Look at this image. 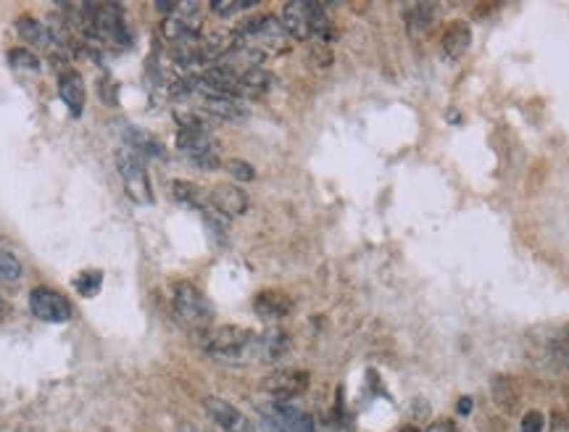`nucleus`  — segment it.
I'll use <instances>...</instances> for the list:
<instances>
[{"mask_svg":"<svg viewBox=\"0 0 569 432\" xmlns=\"http://www.w3.org/2000/svg\"><path fill=\"white\" fill-rule=\"evenodd\" d=\"M280 21H282L287 37H293V40H311V37L332 40V26H329L322 3H303V0L284 3Z\"/></svg>","mask_w":569,"mask_h":432,"instance_id":"obj_1","label":"nucleus"},{"mask_svg":"<svg viewBox=\"0 0 569 432\" xmlns=\"http://www.w3.org/2000/svg\"><path fill=\"white\" fill-rule=\"evenodd\" d=\"M116 169H119L124 192L132 203L138 206H150L153 203V187H150V177H148L145 164L140 161L138 153L132 150H119L116 153Z\"/></svg>","mask_w":569,"mask_h":432,"instance_id":"obj_2","label":"nucleus"},{"mask_svg":"<svg viewBox=\"0 0 569 432\" xmlns=\"http://www.w3.org/2000/svg\"><path fill=\"white\" fill-rule=\"evenodd\" d=\"M253 340H256V332H250L245 327H235V324H225V327L208 329L206 337H203V348L219 359H240L245 354L250 356Z\"/></svg>","mask_w":569,"mask_h":432,"instance_id":"obj_3","label":"nucleus"},{"mask_svg":"<svg viewBox=\"0 0 569 432\" xmlns=\"http://www.w3.org/2000/svg\"><path fill=\"white\" fill-rule=\"evenodd\" d=\"M174 312L190 327H208L214 319V309L203 293L193 282H177L172 293Z\"/></svg>","mask_w":569,"mask_h":432,"instance_id":"obj_4","label":"nucleus"},{"mask_svg":"<svg viewBox=\"0 0 569 432\" xmlns=\"http://www.w3.org/2000/svg\"><path fill=\"white\" fill-rule=\"evenodd\" d=\"M177 148L190 158V164L200 172H216L222 166L219 150L214 148V140L208 132L198 130H180L177 132Z\"/></svg>","mask_w":569,"mask_h":432,"instance_id":"obj_5","label":"nucleus"},{"mask_svg":"<svg viewBox=\"0 0 569 432\" xmlns=\"http://www.w3.org/2000/svg\"><path fill=\"white\" fill-rule=\"evenodd\" d=\"M29 312L40 322L63 324L74 317V306L66 295L53 287H35V290H29Z\"/></svg>","mask_w":569,"mask_h":432,"instance_id":"obj_6","label":"nucleus"},{"mask_svg":"<svg viewBox=\"0 0 569 432\" xmlns=\"http://www.w3.org/2000/svg\"><path fill=\"white\" fill-rule=\"evenodd\" d=\"M309 372L303 369H284V372H275L261 380V390L269 393L275 401H290V398H298L309 390Z\"/></svg>","mask_w":569,"mask_h":432,"instance_id":"obj_7","label":"nucleus"},{"mask_svg":"<svg viewBox=\"0 0 569 432\" xmlns=\"http://www.w3.org/2000/svg\"><path fill=\"white\" fill-rule=\"evenodd\" d=\"M203 408H206L208 416L225 432H256V427L250 424L248 416L242 414L237 406H232L230 401H225V398L206 396L203 398Z\"/></svg>","mask_w":569,"mask_h":432,"instance_id":"obj_8","label":"nucleus"},{"mask_svg":"<svg viewBox=\"0 0 569 432\" xmlns=\"http://www.w3.org/2000/svg\"><path fill=\"white\" fill-rule=\"evenodd\" d=\"M200 29H203V21H200L198 11H177L161 21V35L172 45L200 40Z\"/></svg>","mask_w":569,"mask_h":432,"instance_id":"obj_9","label":"nucleus"},{"mask_svg":"<svg viewBox=\"0 0 569 432\" xmlns=\"http://www.w3.org/2000/svg\"><path fill=\"white\" fill-rule=\"evenodd\" d=\"M235 69H237V96L240 98H259L275 85V77L264 66H235Z\"/></svg>","mask_w":569,"mask_h":432,"instance_id":"obj_10","label":"nucleus"},{"mask_svg":"<svg viewBox=\"0 0 569 432\" xmlns=\"http://www.w3.org/2000/svg\"><path fill=\"white\" fill-rule=\"evenodd\" d=\"M200 108L208 116H214V119H225V121L248 119V106L242 103V98L235 96H200Z\"/></svg>","mask_w":569,"mask_h":432,"instance_id":"obj_11","label":"nucleus"},{"mask_svg":"<svg viewBox=\"0 0 569 432\" xmlns=\"http://www.w3.org/2000/svg\"><path fill=\"white\" fill-rule=\"evenodd\" d=\"M208 200H211V208L219 211L222 216H242L250 206L248 195L240 187H235V185H219V187H214V190L208 192Z\"/></svg>","mask_w":569,"mask_h":432,"instance_id":"obj_12","label":"nucleus"},{"mask_svg":"<svg viewBox=\"0 0 569 432\" xmlns=\"http://www.w3.org/2000/svg\"><path fill=\"white\" fill-rule=\"evenodd\" d=\"M290 348V337L284 335L282 329H269L264 335H256L253 340V348H250V359H259V361H277L282 359Z\"/></svg>","mask_w":569,"mask_h":432,"instance_id":"obj_13","label":"nucleus"},{"mask_svg":"<svg viewBox=\"0 0 569 432\" xmlns=\"http://www.w3.org/2000/svg\"><path fill=\"white\" fill-rule=\"evenodd\" d=\"M253 312L259 314L261 319H282L293 312V301L282 290H261L253 298Z\"/></svg>","mask_w":569,"mask_h":432,"instance_id":"obj_14","label":"nucleus"},{"mask_svg":"<svg viewBox=\"0 0 569 432\" xmlns=\"http://www.w3.org/2000/svg\"><path fill=\"white\" fill-rule=\"evenodd\" d=\"M58 96L63 101V106L69 108L71 116H79V113L85 111V82L79 77L77 71H63L58 77Z\"/></svg>","mask_w":569,"mask_h":432,"instance_id":"obj_15","label":"nucleus"},{"mask_svg":"<svg viewBox=\"0 0 569 432\" xmlns=\"http://www.w3.org/2000/svg\"><path fill=\"white\" fill-rule=\"evenodd\" d=\"M272 416H275L280 427L284 432H317L314 430V419L309 414H303L298 408L287 406V403H275V406H269Z\"/></svg>","mask_w":569,"mask_h":432,"instance_id":"obj_16","label":"nucleus"},{"mask_svg":"<svg viewBox=\"0 0 569 432\" xmlns=\"http://www.w3.org/2000/svg\"><path fill=\"white\" fill-rule=\"evenodd\" d=\"M472 45V32L464 21H453V24L446 26L443 32V51L448 53L451 58H461Z\"/></svg>","mask_w":569,"mask_h":432,"instance_id":"obj_17","label":"nucleus"},{"mask_svg":"<svg viewBox=\"0 0 569 432\" xmlns=\"http://www.w3.org/2000/svg\"><path fill=\"white\" fill-rule=\"evenodd\" d=\"M172 195L180 203L185 206H193V208H200V211H206L211 208V200H208V192H203L195 185V182H188V180H174L172 182Z\"/></svg>","mask_w":569,"mask_h":432,"instance_id":"obj_18","label":"nucleus"},{"mask_svg":"<svg viewBox=\"0 0 569 432\" xmlns=\"http://www.w3.org/2000/svg\"><path fill=\"white\" fill-rule=\"evenodd\" d=\"M16 32L19 37L29 45H37V48H45V45H51V32L45 29V24H40L37 19L32 16H21L16 19Z\"/></svg>","mask_w":569,"mask_h":432,"instance_id":"obj_19","label":"nucleus"},{"mask_svg":"<svg viewBox=\"0 0 569 432\" xmlns=\"http://www.w3.org/2000/svg\"><path fill=\"white\" fill-rule=\"evenodd\" d=\"M127 143H130V148L135 150V153H143V158L145 156H164L161 143H158L153 135H148V132H143V130L130 127V130H127Z\"/></svg>","mask_w":569,"mask_h":432,"instance_id":"obj_20","label":"nucleus"},{"mask_svg":"<svg viewBox=\"0 0 569 432\" xmlns=\"http://www.w3.org/2000/svg\"><path fill=\"white\" fill-rule=\"evenodd\" d=\"M404 14L409 26H411V32H414L416 26L427 29L432 24V19H435V6H430V3H409V6H404Z\"/></svg>","mask_w":569,"mask_h":432,"instance_id":"obj_21","label":"nucleus"},{"mask_svg":"<svg viewBox=\"0 0 569 432\" xmlns=\"http://www.w3.org/2000/svg\"><path fill=\"white\" fill-rule=\"evenodd\" d=\"M21 274H24V267H21L16 253L9 251V248H0V282H6V285L19 282Z\"/></svg>","mask_w":569,"mask_h":432,"instance_id":"obj_22","label":"nucleus"},{"mask_svg":"<svg viewBox=\"0 0 569 432\" xmlns=\"http://www.w3.org/2000/svg\"><path fill=\"white\" fill-rule=\"evenodd\" d=\"M103 285V272L101 269H85V272H79L74 277V287H77L79 295H85V298H93L98 290Z\"/></svg>","mask_w":569,"mask_h":432,"instance_id":"obj_23","label":"nucleus"},{"mask_svg":"<svg viewBox=\"0 0 569 432\" xmlns=\"http://www.w3.org/2000/svg\"><path fill=\"white\" fill-rule=\"evenodd\" d=\"M9 63L14 69H26V71L40 69V58H37L32 51H26V48H14V51H9Z\"/></svg>","mask_w":569,"mask_h":432,"instance_id":"obj_24","label":"nucleus"},{"mask_svg":"<svg viewBox=\"0 0 569 432\" xmlns=\"http://www.w3.org/2000/svg\"><path fill=\"white\" fill-rule=\"evenodd\" d=\"M225 169L230 172L235 182H253L256 180V169L248 164V161H242V158H230L225 161Z\"/></svg>","mask_w":569,"mask_h":432,"instance_id":"obj_25","label":"nucleus"},{"mask_svg":"<svg viewBox=\"0 0 569 432\" xmlns=\"http://www.w3.org/2000/svg\"><path fill=\"white\" fill-rule=\"evenodd\" d=\"M253 6V0H214L211 3V11H214L216 16H235V14H240V11H248Z\"/></svg>","mask_w":569,"mask_h":432,"instance_id":"obj_26","label":"nucleus"},{"mask_svg":"<svg viewBox=\"0 0 569 432\" xmlns=\"http://www.w3.org/2000/svg\"><path fill=\"white\" fill-rule=\"evenodd\" d=\"M545 427V416L540 411H527L522 416V432H543Z\"/></svg>","mask_w":569,"mask_h":432,"instance_id":"obj_27","label":"nucleus"},{"mask_svg":"<svg viewBox=\"0 0 569 432\" xmlns=\"http://www.w3.org/2000/svg\"><path fill=\"white\" fill-rule=\"evenodd\" d=\"M311 58H314V63H319V66H327L329 61H332V53H329L327 45H314L311 48Z\"/></svg>","mask_w":569,"mask_h":432,"instance_id":"obj_28","label":"nucleus"},{"mask_svg":"<svg viewBox=\"0 0 569 432\" xmlns=\"http://www.w3.org/2000/svg\"><path fill=\"white\" fill-rule=\"evenodd\" d=\"M261 432H284L269 408H261Z\"/></svg>","mask_w":569,"mask_h":432,"instance_id":"obj_29","label":"nucleus"},{"mask_svg":"<svg viewBox=\"0 0 569 432\" xmlns=\"http://www.w3.org/2000/svg\"><path fill=\"white\" fill-rule=\"evenodd\" d=\"M556 351H559L561 359H567V361H569V327L564 329V335H561V340H559V346H556Z\"/></svg>","mask_w":569,"mask_h":432,"instance_id":"obj_30","label":"nucleus"},{"mask_svg":"<svg viewBox=\"0 0 569 432\" xmlns=\"http://www.w3.org/2000/svg\"><path fill=\"white\" fill-rule=\"evenodd\" d=\"M472 411V398L469 396H464V398H458V403H456V414L458 416H466Z\"/></svg>","mask_w":569,"mask_h":432,"instance_id":"obj_31","label":"nucleus"},{"mask_svg":"<svg viewBox=\"0 0 569 432\" xmlns=\"http://www.w3.org/2000/svg\"><path fill=\"white\" fill-rule=\"evenodd\" d=\"M427 432H456V430H453V424L451 422H438V424H432Z\"/></svg>","mask_w":569,"mask_h":432,"instance_id":"obj_32","label":"nucleus"},{"mask_svg":"<svg viewBox=\"0 0 569 432\" xmlns=\"http://www.w3.org/2000/svg\"><path fill=\"white\" fill-rule=\"evenodd\" d=\"M6 312H9V303H6V301H3V298H0V317H3V314H6Z\"/></svg>","mask_w":569,"mask_h":432,"instance_id":"obj_33","label":"nucleus"},{"mask_svg":"<svg viewBox=\"0 0 569 432\" xmlns=\"http://www.w3.org/2000/svg\"><path fill=\"white\" fill-rule=\"evenodd\" d=\"M401 432H419V430H416V427H404Z\"/></svg>","mask_w":569,"mask_h":432,"instance_id":"obj_34","label":"nucleus"}]
</instances>
